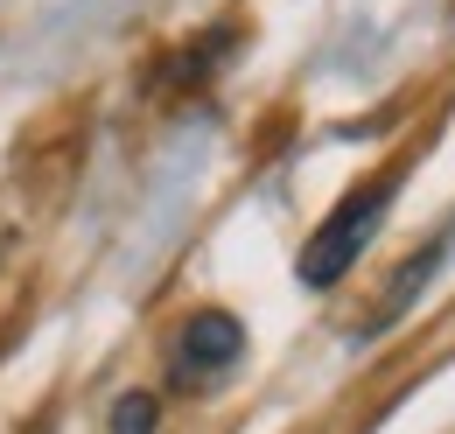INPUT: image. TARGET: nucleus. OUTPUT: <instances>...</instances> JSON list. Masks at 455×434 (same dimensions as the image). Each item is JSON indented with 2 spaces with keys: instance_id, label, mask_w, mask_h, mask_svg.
Segmentation results:
<instances>
[{
  "instance_id": "7ed1b4c3",
  "label": "nucleus",
  "mask_w": 455,
  "mask_h": 434,
  "mask_svg": "<svg viewBox=\"0 0 455 434\" xmlns=\"http://www.w3.org/2000/svg\"><path fill=\"white\" fill-rule=\"evenodd\" d=\"M113 434H155V399L126 392V399L113 406Z\"/></svg>"
},
{
  "instance_id": "f257e3e1",
  "label": "nucleus",
  "mask_w": 455,
  "mask_h": 434,
  "mask_svg": "<svg viewBox=\"0 0 455 434\" xmlns=\"http://www.w3.org/2000/svg\"><path fill=\"white\" fill-rule=\"evenodd\" d=\"M393 204V182H371V189H357V197H343L337 211L323 217V231L308 238V253H301V280L308 287H330L350 273V260L364 253V238L379 231V217Z\"/></svg>"
},
{
  "instance_id": "f03ea898",
  "label": "nucleus",
  "mask_w": 455,
  "mask_h": 434,
  "mask_svg": "<svg viewBox=\"0 0 455 434\" xmlns=\"http://www.w3.org/2000/svg\"><path fill=\"white\" fill-rule=\"evenodd\" d=\"M238 350H245V329L211 309V316H196V323L182 329V343H175V379H182V385L225 379L231 365H238Z\"/></svg>"
}]
</instances>
